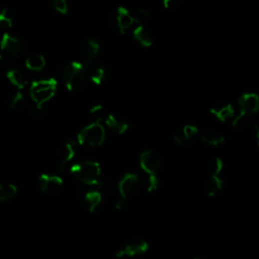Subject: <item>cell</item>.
<instances>
[{"mask_svg": "<svg viewBox=\"0 0 259 259\" xmlns=\"http://www.w3.org/2000/svg\"><path fill=\"white\" fill-rule=\"evenodd\" d=\"M61 77L69 90L79 91L86 85L88 73L82 63L72 61L62 68Z\"/></svg>", "mask_w": 259, "mask_h": 259, "instance_id": "6da1fadb", "label": "cell"}, {"mask_svg": "<svg viewBox=\"0 0 259 259\" xmlns=\"http://www.w3.org/2000/svg\"><path fill=\"white\" fill-rule=\"evenodd\" d=\"M71 173L77 180L88 186H96L100 183L101 169L99 163L96 161L84 160L75 163L71 167Z\"/></svg>", "mask_w": 259, "mask_h": 259, "instance_id": "7a4b0ae2", "label": "cell"}, {"mask_svg": "<svg viewBox=\"0 0 259 259\" xmlns=\"http://www.w3.org/2000/svg\"><path fill=\"white\" fill-rule=\"evenodd\" d=\"M105 138V131L99 121L92 122L84 127L77 136V140L81 145H88L96 147L103 143Z\"/></svg>", "mask_w": 259, "mask_h": 259, "instance_id": "3957f363", "label": "cell"}, {"mask_svg": "<svg viewBox=\"0 0 259 259\" xmlns=\"http://www.w3.org/2000/svg\"><path fill=\"white\" fill-rule=\"evenodd\" d=\"M57 90V82L55 79H43L33 81L30 85V96L33 102L43 104L51 99Z\"/></svg>", "mask_w": 259, "mask_h": 259, "instance_id": "277c9868", "label": "cell"}, {"mask_svg": "<svg viewBox=\"0 0 259 259\" xmlns=\"http://www.w3.org/2000/svg\"><path fill=\"white\" fill-rule=\"evenodd\" d=\"M109 21L114 30L120 33H124L125 30L134 23L135 20L131 14V11H129L124 6H119L110 14Z\"/></svg>", "mask_w": 259, "mask_h": 259, "instance_id": "5b68a950", "label": "cell"}, {"mask_svg": "<svg viewBox=\"0 0 259 259\" xmlns=\"http://www.w3.org/2000/svg\"><path fill=\"white\" fill-rule=\"evenodd\" d=\"M0 46H1V49L5 53L13 57H20L25 51V46L21 39L10 32H5L2 35L1 41H0Z\"/></svg>", "mask_w": 259, "mask_h": 259, "instance_id": "8992f818", "label": "cell"}, {"mask_svg": "<svg viewBox=\"0 0 259 259\" xmlns=\"http://www.w3.org/2000/svg\"><path fill=\"white\" fill-rule=\"evenodd\" d=\"M40 190L48 195H57L63 188V180L58 175L42 174L38 179Z\"/></svg>", "mask_w": 259, "mask_h": 259, "instance_id": "52a82bcc", "label": "cell"}, {"mask_svg": "<svg viewBox=\"0 0 259 259\" xmlns=\"http://www.w3.org/2000/svg\"><path fill=\"white\" fill-rule=\"evenodd\" d=\"M141 167L149 174H156L162 166V158L152 150H147L140 154Z\"/></svg>", "mask_w": 259, "mask_h": 259, "instance_id": "ba28073f", "label": "cell"}, {"mask_svg": "<svg viewBox=\"0 0 259 259\" xmlns=\"http://www.w3.org/2000/svg\"><path fill=\"white\" fill-rule=\"evenodd\" d=\"M140 187L139 177L136 173L129 172L125 174L119 181V191L121 198L127 200L129 197L135 195Z\"/></svg>", "mask_w": 259, "mask_h": 259, "instance_id": "9c48e42d", "label": "cell"}, {"mask_svg": "<svg viewBox=\"0 0 259 259\" xmlns=\"http://www.w3.org/2000/svg\"><path fill=\"white\" fill-rule=\"evenodd\" d=\"M148 249H149V245H148V243L145 240H135L128 243L124 248L120 249L116 253V256L118 258L138 256L146 253Z\"/></svg>", "mask_w": 259, "mask_h": 259, "instance_id": "30bf717a", "label": "cell"}, {"mask_svg": "<svg viewBox=\"0 0 259 259\" xmlns=\"http://www.w3.org/2000/svg\"><path fill=\"white\" fill-rule=\"evenodd\" d=\"M240 113L248 116L259 109V96L254 92H246L239 98Z\"/></svg>", "mask_w": 259, "mask_h": 259, "instance_id": "8fae6325", "label": "cell"}, {"mask_svg": "<svg viewBox=\"0 0 259 259\" xmlns=\"http://www.w3.org/2000/svg\"><path fill=\"white\" fill-rule=\"evenodd\" d=\"M76 143L70 140V141H66L64 142L60 148H59V162H58V167L60 170H63L66 165L68 164V162H70L73 157L75 156L76 153Z\"/></svg>", "mask_w": 259, "mask_h": 259, "instance_id": "7c38bea8", "label": "cell"}, {"mask_svg": "<svg viewBox=\"0 0 259 259\" xmlns=\"http://www.w3.org/2000/svg\"><path fill=\"white\" fill-rule=\"evenodd\" d=\"M87 73L88 78L96 85L102 84L109 77V69L106 65L100 63H93L87 70Z\"/></svg>", "mask_w": 259, "mask_h": 259, "instance_id": "4fadbf2b", "label": "cell"}, {"mask_svg": "<svg viewBox=\"0 0 259 259\" xmlns=\"http://www.w3.org/2000/svg\"><path fill=\"white\" fill-rule=\"evenodd\" d=\"M100 45L94 39H87L82 47V54L84 57V61L87 65H92L95 58L99 54Z\"/></svg>", "mask_w": 259, "mask_h": 259, "instance_id": "5bb4252c", "label": "cell"}, {"mask_svg": "<svg viewBox=\"0 0 259 259\" xmlns=\"http://www.w3.org/2000/svg\"><path fill=\"white\" fill-rule=\"evenodd\" d=\"M105 123L109 127V129H112L119 135L124 134L129 128L128 122L121 116L116 114H109L105 119Z\"/></svg>", "mask_w": 259, "mask_h": 259, "instance_id": "9a60e30c", "label": "cell"}, {"mask_svg": "<svg viewBox=\"0 0 259 259\" xmlns=\"http://www.w3.org/2000/svg\"><path fill=\"white\" fill-rule=\"evenodd\" d=\"M211 112L214 115H216L220 120L225 121L229 117L233 116L234 108H233L232 104H230V103L220 101V102H216L211 107Z\"/></svg>", "mask_w": 259, "mask_h": 259, "instance_id": "2e32d148", "label": "cell"}, {"mask_svg": "<svg viewBox=\"0 0 259 259\" xmlns=\"http://www.w3.org/2000/svg\"><path fill=\"white\" fill-rule=\"evenodd\" d=\"M102 197L98 191H89L84 195V204L89 212H96L101 205Z\"/></svg>", "mask_w": 259, "mask_h": 259, "instance_id": "e0dca14e", "label": "cell"}, {"mask_svg": "<svg viewBox=\"0 0 259 259\" xmlns=\"http://www.w3.org/2000/svg\"><path fill=\"white\" fill-rule=\"evenodd\" d=\"M135 39L143 46L148 47L152 44V33L143 24H139L134 29Z\"/></svg>", "mask_w": 259, "mask_h": 259, "instance_id": "ac0fdd59", "label": "cell"}, {"mask_svg": "<svg viewBox=\"0 0 259 259\" xmlns=\"http://www.w3.org/2000/svg\"><path fill=\"white\" fill-rule=\"evenodd\" d=\"M198 132V128L193 125H187L181 129L177 130L174 134V140L178 144H183L189 141L193 136H195Z\"/></svg>", "mask_w": 259, "mask_h": 259, "instance_id": "d6986e66", "label": "cell"}, {"mask_svg": "<svg viewBox=\"0 0 259 259\" xmlns=\"http://www.w3.org/2000/svg\"><path fill=\"white\" fill-rule=\"evenodd\" d=\"M6 77L10 81V83L13 84L15 87H17L18 89L24 88L26 83H27L26 78L23 75V73L20 70L15 69V68L10 69V70L7 71Z\"/></svg>", "mask_w": 259, "mask_h": 259, "instance_id": "ffe728a7", "label": "cell"}, {"mask_svg": "<svg viewBox=\"0 0 259 259\" xmlns=\"http://www.w3.org/2000/svg\"><path fill=\"white\" fill-rule=\"evenodd\" d=\"M25 65L33 71L42 70L46 65V60L42 54H32L25 60Z\"/></svg>", "mask_w": 259, "mask_h": 259, "instance_id": "44dd1931", "label": "cell"}, {"mask_svg": "<svg viewBox=\"0 0 259 259\" xmlns=\"http://www.w3.org/2000/svg\"><path fill=\"white\" fill-rule=\"evenodd\" d=\"M201 139L211 145H218L224 141V136L222 135L220 132L212 129H208L204 131L201 135Z\"/></svg>", "mask_w": 259, "mask_h": 259, "instance_id": "7402d4cb", "label": "cell"}, {"mask_svg": "<svg viewBox=\"0 0 259 259\" xmlns=\"http://www.w3.org/2000/svg\"><path fill=\"white\" fill-rule=\"evenodd\" d=\"M17 189L12 183L0 182V201H7L15 197Z\"/></svg>", "mask_w": 259, "mask_h": 259, "instance_id": "603a6c76", "label": "cell"}, {"mask_svg": "<svg viewBox=\"0 0 259 259\" xmlns=\"http://www.w3.org/2000/svg\"><path fill=\"white\" fill-rule=\"evenodd\" d=\"M222 179L218 175H211L206 181V191L210 196H215L222 189Z\"/></svg>", "mask_w": 259, "mask_h": 259, "instance_id": "cb8c5ba5", "label": "cell"}, {"mask_svg": "<svg viewBox=\"0 0 259 259\" xmlns=\"http://www.w3.org/2000/svg\"><path fill=\"white\" fill-rule=\"evenodd\" d=\"M14 14L9 8H2L0 10V26L8 28L13 24Z\"/></svg>", "mask_w": 259, "mask_h": 259, "instance_id": "d4e9b609", "label": "cell"}, {"mask_svg": "<svg viewBox=\"0 0 259 259\" xmlns=\"http://www.w3.org/2000/svg\"><path fill=\"white\" fill-rule=\"evenodd\" d=\"M25 99H24V95L23 93L19 90L14 92L11 97L9 98V106L12 109H19L24 105Z\"/></svg>", "mask_w": 259, "mask_h": 259, "instance_id": "484cf974", "label": "cell"}, {"mask_svg": "<svg viewBox=\"0 0 259 259\" xmlns=\"http://www.w3.org/2000/svg\"><path fill=\"white\" fill-rule=\"evenodd\" d=\"M134 20L138 23H143L146 22L150 17V12L149 10H147L145 8H137L131 12Z\"/></svg>", "mask_w": 259, "mask_h": 259, "instance_id": "4316f807", "label": "cell"}, {"mask_svg": "<svg viewBox=\"0 0 259 259\" xmlns=\"http://www.w3.org/2000/svg\"><path fill=\"white\" fill-rule=\"evenodd\" d=\"M210 170L213 173V175H218L220 173V171L223 168V161H222L221 158L219 157H214L211 161H210Z\"/></svg>", "mask_w": 259, "mask_h": 259, "instance_id": "83f0119b", "label": "cell"}, {"mask_svg": "<svg viewBox=\"0 0 259 259\" xmlns=\"http://www.w3.org/2000/svg\"><path fill=\"white\" fill-rule=\"evenodd\" d=\"M159 180L156 176V174H149L147 179V190L148 192H153L158 188Z\"/></svg>", "mask_w": 259, "mask_h": 259, "instance_id": "f1b7e54d", "label": "cell"}, {"mask_svg": "<svg viewBox=\"0 0 259 259\" xmlns=\"http://www.w3.org/2000/svg\"><path fill=\"white\" fill-rule=\"evenodd\" d=\"M42 105L43 104H39V103H36V102H33L31 104L30 113H31V115L33 117L39 118V117H42L44 115V107Z\"/></svg>", "mask_w": 259, "mask_h": 259, "instance_id": "f546056e", "label": "cell"}, {"mask_svg": "<svg viewBox=\"0 0 259 259\" xmlns=\"http://www.w3.org/2000/svg\"><path fill=\"white\" fill-rule=\"evenodd\" d=\"M53 4L57 11H59L61 13L68 12V3L66 2V0H55Z\"/></svg>", "mask_w": 259, "mask_h": 259, "instance_id": "4dcf8cb0", "label": "cell"}, {"mask_svg": "<svg viewBox=\"0 0 259 259\" xmlns=\"http://www.w3.org/2000/svg\"><path fill=\"white\" fill-rule=\"evenodd\" d=\"M246 122H247V116L242 113H239L233 120V126L236 128H242L245 126Z\"/></svg>", "mask_w": 259, "mask_h": 259, "instance_id": "1f68e13d", "label": "cell"}, {"mask_svg": "<svg viewBox=\"0 0 259 259\" xmlns=\"http://www.w3.org/2000/svg\"><path fill=\"white\" fill-rule=\"evenodd\" d=\"M163 4L166 8H175L180 4L179 0H164Z\"/></svg>", "mask_w": 259, "mask_h": 259, "instance_id": "d6a6232c", "label": "cell"}, {"mask_svg": "<svg viewBox=\"0 0 259 259\" xmlns=\"http://www.w3.org/2000/svg\"><path fill=\"white\" fill-rule=\"evenodd\" d=\"M102 112H103V107H102V105H100V104L93 105V106L90 108V113H91L92 115H95V116L101 115Z\"/></svg>", "mask_w": 259, "mask_h": 259, "instance_id": "836d02e7", "label": "cell"}, {"mask_svg": "<svg viewBox=\"0 0 259 259\" xmlns=\"http://www.w3.org/2000/svg\"><path fill=\"white\" fill-rule=\"evenodd\" d=\"M253 128H254V131H255V134L257 137V141H258V146H259V123H257V122L253 123Z\"/></svg>", "mask_w": 259, "mask_h": 259, "instance_id": "e575fe53", "label": "cell"}, {"mask_svg": "<svg viewBox=\"0 0 259 259\" xmlns=\"http://www.w3.org/2000/svg\"><path fill=\"white\" fill-rule=\"evenodd\" d=\"M196 259H206V258H196Z\"/></svg>", "mask_w": 259, "mask_h": 259, "instance_id": "d590c367", "label": "cell"}, {"mask_svg": "<svg viewBox=\"0 0 259 259\" xmlns=\"http://www.w3.org/2000/svg\"><path fill=\"white\" fill-rule=\"evenodd\" d=\"M0 60H1V54H0Z\"/></svg>", "mask_w": 259, "mask_h": 259, "instance_id": "8d00e7d4", "label": "cell"}]
</instances>
